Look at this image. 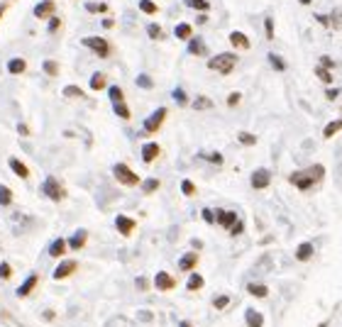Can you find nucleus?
<instances>
[{"mask_svg":"<svg viewBox=\"0 0 342 327\" xmlns=\"http://www.w3.org/2000/svg\"><path fill=\"white\" fill-rule=\"evenodd\" d=\"M196 266H198V252H188V254H184L179 259V268L181 271H193Z\"/></svg>","mask_w":342,"mask_h":327,"instance_id":"dca6fc26","label":"nucleus"},{"mask_svg":"<svg viewBox=\"0 0 342 327\" xmlns=\"http://www.w3.org/2000/svg\"><path fill=\"white\" fill-rule=\"evenodd\" d=\"M264 32H267V39L272 42V39H274V20H272V17H267V20H264Z\"/></svg>","mask_w":342,"mask_h":327,"instance_id":"09e8293b","label":"nucleus"},{"mask_svg":"<svg viewBox=\"0 0 342 327\" xmlns=\"http://www.w3.org/2000/svg\"><path fill=\"white\" fill-rule=\"evenodd\" d=\"M235 66H237V54H235V52H222V54L208 59V68H210V71H218V73H222V76L232 73Z\"/></svg>","mask_w":342,"mask_h":327,"instance_id":"f03ea898","label":"nucleus"},{"mask_svg":"<svg viewBox=\"0 0 342 327\" xmlns=\"http://www.w3.org/2000/svg\"><path fill=\"white\" fill-rule=\"evenodd\" d=\"M174 34H176V39H191L193 37V27L186 25V22H181V25H176Z\"/></svg>","mask_w":342,"mask_h":327,"instance_id":"b1692460","label":"nucleus"},{"mask_svg":"<svg viewBox=\"0 0 342 327\" xmlns=\"http://www.w3.org/2000/svg\"><path fill=\"white\" fill-rule=\"evenodd\" d=\"M340 130H342V118H340V120H333V122H330V125L325 127L323 137H325V139H330V137H335V134H338Z\"/></svg>","mask_w":342,"mask_h":327,"instance_id":"c756f323","label":"nucleus"},{"mask_svg":"<svg viewBox=\"0 0 342 327\" xmlns=\"http://www.w3.org/2000/svg\"><path fill=\"white\" fill-rule=\"evenodd\" d=\"M247 291H249V296H254V298H267V296H269V288H267L264 283H249Z\"/></svg>","mask_w":342,"mask_h":327,"instance_id":"393cba45","label":"nucleus"},{"mask_svg":"<svg viewBox=\"0 0 342 327\" xmlns=\"http://www.w3.org/2000/svg\"><path fill=\"white\" fill-rule=\"evenodd\" d=\"M205 159H208V161H213V164H218V166L222 164V156H220V154H205Z\"/></svg>","mask_w":342,"mask_h":327,"instance_id":"6e6d98bb","label":"nucleus"},{"mask_svg":"<svg viewBox=\"0 0 342 327\" xmlns=\"http://www.w3.org/2000/svg\"><path fill=\"white\" fill-rule=\"evenodd\" d=\"M86 49H91L95 57H100V59H108L110 57V52H113V47H110V42L105 39V37H83V42H81Z\"/></svg>","mask_w":342,"mask_h":327,"instance_id":"7ed1b4c3","label":"nucleus"},{"mask_svg":"<svg viewBox=\"0 0 342 327\" xmlns=\"http://www.w3.org/2000/svg\"><path fill=\"white\" fill-rule=\"evenodd\" d=\"M315 20H318V22H320L323 27H328V25H330V20H328V15H315Z\"/></svg>","mask_w":342,"mask_h":327,"instance_id":"bf43d9fd","label":"nucleus"},{"mask_svg":"<svg viewBox=\"0 0 342 327\" xmlns=\"http://www.w3.org/2000/svg\"><path fill=\"white\" fill-rule=\"evenodd\" d=\"M313 252H315V247H313L311 242H303V244H298V249H296V259H298V262H308V259L313 257Z\"/></svg>","mask_w":342,"mask_h":327,"instance_id":"6ab92c4d","label":"nucleus"},{"mask_svg":"<svg viewBox=\"0 0 342 327\" xmlns=\"http://www.w3.org/2000/svg\"><path fill=\"white\" fill-rule=\"evenodd\" d=\"M37 281H39V278H37V273H30V276H27V281H25V283H22V286L17 288V296H20V298H25V296H30V293L34 291V286H37Z\"/></svg>","mask_w":342,"mask_h":327,"instance_id":"a211bd4d","label":"nucleus"},{"mask_svg":"<svg viewBox=\"0 0 342 327\" xmlns=\"http://www.w3.org/2000/svg\"><path fill=\"white\" fill-rule=\"evenodd\" d=\"M108 95H110L113 103H125V93H123L120 86H110V88H108Z\"/></svg>","mask_w":342,"mask_h":327,"instance_id":"cd10ccee","label":"nucleus"},{"mask_svg":"<svg viewBox=\"0 0 342 327\" xmlns=\"http://www.w3.org/2000/svg\"><path fill=\"white\" fill-rule=\"evenodd\" d=\"M64 95H66V98H81L83 90H81L78 86H66V88H64Z\"/></svg>","mask_w":342,"mask_h":327,"instance_id":"a18cd8bd","label":"nucleus"},{"mask_svg":"<svg viewBox=\"0 0 342 327\" xmlns=\"http://www.w3.org/2000/svg\"><path fill=\"white\" fill-rule=\"evenodd\" d=\"M113 25H115V22H113V20H103V27H105V30H110V27H113Z\"/></svg>","mask_w":342,"mask_h":327,"instance_id":"680f3d73","label":"nucleus"},{"mask_svg":"<svg viewBox=\"0 0 342 327\" xmlns=\"http://www.w3.org/2000/svg\"><path fill=\"white\" fill-rule=\"evenodd\" d=\"M227 303H230V298H227V296H215V298H213V305H215L218 310H222Z\"/></svg>","mask_w":342,"mask_h":327,"instance_id":"de8ad7c7","label":"nucleus"},{"mask_svg":"<svg viewBox=\"0 0 342 327\" xmlns=\"http://www.w3.org/2000/svg\"><path fill=\"white\" fill-rule=\"evenodd\" d=\"M179 327H193V325H191V323H181Z\"/></svg>","mask_w":342,"mask_h":327,"instance_id":"0e129e2a","label":"nucleus"},{"mask_svg":"<svg viewBox=\"0 0 342 327\" xmlns=\"http://www.w3.org/2000/svg\"><path fill=\"white\" fill-rule=\"evenodd\" d=\"M245 320H247V327H262V323H264V318L257 310H247L245 313Z\"/></svg>","mask_w":342,"mask_h":327,"instance_id":"a878e982","label":"nucleus"},{"mask_svg":"<svg viewBox=\"0 0 342 327\" xmlns=\"http://www.w3.org/2000/svg\"><path fill=\"white\" fill-rule=\"evenodd\" d=\"M135 283H137V288H139V291H147V288H149V281H147L144 276H139Z\"/></svg>","mask_w":342,"mask_h":327,"instance_id":"864d4df0","label":"nucleus"},{"mask_svg":"<svg viewBox=\"0 0 342 327\" xmlns=\"http://www.w3.org/2000/svg\"><path fill=\"white\" fill-rule=\"evenodd\" d=\"M191 105H193L196 110H210V108H213V100H210V98H205V95H198Z\"/></svg>","mask_w":342,"mask_h":327,"instance_id":"473e14b6","label":"nucleus"},{"mask_svg":"<svg viewBox=\"0 0 342 327\" xmlns=\"http://www.w3.org/2000/svg\"><path fill=\"white\" fill-rule=\"evenodd\" d=\"M42 193L49 198V200H54V203H62L64 196H66V191L62 188V183H59L54 176H47V178H44V183H42Z\"/></svg>","mask_w":342,"mask_h":327,"instance_id":"20e7f679","label":"nucleus"},{"mask_svg":"<svg viewBox=\"0 0 342 327\" xmlns=\"http://www.w3.org/2000/svg\"><path fill=\"white\" fill-rule=\"evenodd\" d=\"M320 66H325V68H335V61H333L330 57H323V59H320Z\"/></svg>","mask_w":342,"mask_h":327,"instance_id":"4d7b16f0","label":"nucleus"},{"mask_svg":"<svg viewBox=\"0 0 342 327\" xmlns=\"http://www.w3.org/2000/svg\"><path fill=\"white\" fill-rule=\"evenodd\" d=\"M318 327H328V323H320V325H318Z\"/></svg>","mask_w":342,"mask_h":327,"instance_id":"69168bd1","label":"nucleus"},{"mask_svg":"<svg viewBox=\"0 0 342 327\" xmlns=\"http://www.w3.org/2000/svg\"><path fill=\"white\" fill-rule=\"evenodd\" d=\"M181 191H184V196H196V186H193V181H181Z\"/></svg>","mask_w":342,"mask_h":327,"instance_id":"c03bdc74","label":"nucleus"},{"mask_svg":"<svg viewBox=\"0 0 342 327\" xmlns=\"http://www.w3.org/2000/svg\"><path fill=\"white\" fill-rule=\"evenodd\" d=\"M267 57H269V64H272L276 71H286V61H283V59H281L276 52H269Z\"/></svg>","mask_w":342,"mask_h":327,"instance_id":"72a5a7b5","label":"nucleus"},{"mask_svg":"<svg viewBox=\"0 0 342 327\" xmlns=\"http://www.w3.org/2000/svg\"><path fill=\"white\" fill-rule=\"evenodd\" d=\"M10 169H12V174L20 176V178H27V176H30V169H27L20 159H10Z\"/></svg>","mask_w":342,"mask_h":327,"instance_id":"5701e85b","label":"nucleus"},{"mask_svg":"<svg viewBox=\"0 0 342 327\" xmlns=\"http://www.w3.org/2000/svg\"><path fill=\"white\" fill-rule=\"evenodd\" d=\"M10 276H12L10 264H0V278H10Z\"/></svg>","mask_w":342,"mask_h":327,"instance_id":"3c124183","label":"nucleus"},{"mask_svg":"<svg viewBox=\"0 0 342 327\" xmlns=\"http://www.w3.org/2000/svg\"><path fill=\"white\" fill-rule=\"evenodd\" d=\"M68 249V242L64 237H59V239H54L52 242V247H49V257H54V259H59V257H64Z\"/></svg>","mask_w":342,"mask_h":327,"instance_id":"f3484780","label":"nucleus"},{"mask_svg":"<svg viewBox=\"0 0 342 327\" xmlns=\"http://www.w3.org/2000/svg\"><path fill=\"white\" fill-rule=\"evenodd\" d=\"M338 95H340V90H338V88H328V90H325V98H328V100H335Z\"/></svg>","mask_w":342,"mask_h":327,"instance_id":"5fc2aeb1","label":"nucleus"},{"mask_svg":"<svg viewBox=\"0 0 342 327\" xmlns=\"http://www.w3.org/2000/svg\"><path fill=\"white\" fill-rule=\"evenodd\" d=\"M86 242H88V232H86V230H76L73 237L68 239V249H76V252H78V249L86 247Z\"/></svg>","mask_w":342,"mask_h":327,"instance_id":"2eb2a0df","label":"nucleus"},{"mask_svg":"<svg viewBox=\"0 0 342 327\" xmlns=\"http://www.w3.org/2000/svg\"><path fill=\"white\" fill-rule=\"evenodd\" d=\"M159 154H161V147H159L156 142H147V144L142 147V161H144V164H152Z\"/></svg>","mask_w":342,"mask_h":327,"instance_id":"9b49d317","label":"nucleus"},{"mask_svg":"<svg viewBox=\"0 0 342 327\" xmlns=\"http://www.w3.org/2000/svg\"><path fill=\"white\" fill-rule=\"evenodd\" d=\"M113 110H115V115L123 118V120H130V118H132V113H130V108H127L125 103H113Z\"/></svg>","mask_w":342,"mask_h":327,"instance_id":"c85d7f7f","label":"nucleus"},{"mask_svg":"<svg viewBox=\"0 0 342 327\" xmlns=\"http://www.w3.org/2000/svg\"><path fill=\"white\" fill-rule=\"evenodd\" d=\"M27 71V61L25 59H10L7 61V73H12V76H20V73H25Z\"/></svg>","mask_w":342,"mask_h":327,"instance_id":"412c9836","label":"nucleus"},{"mask_svg":"<svg viewBox=\"0 0 342 327\" xmlns=\"http://www.w3.org/2000/svg\"><path fill=\"white\" fill-rule=\"evenodd\" d=\"M44 71H47V76H59V64L57 61H44Z\"/></svg>","mask_w":342,"mask_h":327,"instance_id":"49530a36","label":"nucleus"},{"mask_svg":"<svg viewBox=\"0 0 342 327\" xmlns=\"http://www.w3.org/2000/svg\"><path fill=\"white\" fill-rule=\"evenodd\" d=\"M171 98L179 103V105H186L188 103V98H186V93H184V88H174V93H171Z\"/></svg>","mask_w":342,"mask_h":327,"instance_id":"79ce46f5","label":"nucleus"},{"mask_svg":"<svg viewBox=\"0 0 342 327\" xmlns=\"http://www.w3.org/2000/svg\"><path fill=\"white\" fill-rule=\"evenodd\" d=\"M154 286H156L159 291H171V288L176 286V281H174V276H171V273L159 271V273L154 276Z\"/></svg>","mask_w":342,"mask_h":327,"instance_id":"ddd939ff","label":"nucleus"},{"mask_svg":"<svg viewBox=\"0 0 342 327\" xmlns=\"http://www.w3.org/2000/svg\"><path fill=\"white\" fill-rule=\"evenodd\" d=\"M240 100H242V95H240V93H230V98H227V105H230V108H235Z\"/></svg>","mask_w":342,"mask_h":327,"instance_id":"603ef678","label":"nucleus"},{"mask_svg":"<svg viewBox=\"0 0 342 327\" xmlns=\"http://www.w3.org/2000/svg\"><path fill=\"white\" fill-rule=\"evenodd\" d=\"M17 132H20V134H30V130H27V125H17Z\"/></svg>","mask_w":342,"mask_h":327,"instance_id":"052dcab7","label":"nucleus"},{"mask_svg":"<svg viewBox=\"0 0 342 327\" xmlns=\"http://www.w3.org/2000/svg\"><path fill=\"white\" fill-rule=\"evenodd\" d=\"M230 44H232L235 49H240V52H247V49L252 47V42L247 39V34H245V32H237V30L230 32Z\"/></svg>","mask_w":342,"mask_h":327,"instance_id":"9d476101","label":"nucleus"},{"mask_svg":"<svg viewBox=\"0 0 342 327\" xmlns=\"http://www.w3.org/2000/svg\"><path fill=\"white\" fill-rule=\"evenodd\" d=\"M113 176H115L123 186H137V183H139V176H137L127 164H115V166H113Z\"/></svg>","mask_w":342,"mask_h":327,"instance_id":"39448f33","label":"nucleus"},{"mask_svg":"<svg viewBox=\"0 0 342 327\" xmlns=\"http://www.w3.org/2000/svg\"><path fill=\"white\" fill-rule=\"evenodd\" d=\"M186 288H188V291H201V288H203V276H201V273H191Z\"/></svg>","mask_w":342,"mask_h":327,"instance_id":"2f4dec72","label":"nucleus"},{"mask_svg":"<svg viewBox=\"0 0 342 327\" xmlns=\"http://www.w3.org/2000/svg\"><path fill=\"white\" fill-rule=\"evenodd\" d=\"M10 203H12V191L0 183V205H10Z\"/></svg>","mask_w":342,"mask_h":327,"instance_id":"4c0bfd02","label":"nucleus"},{"mask_svg":"<svg viewBox=\"0 0 342 327\" xmlns=\"http://www.w3.org/2000/svg\"><path fill=\"white\" fill-rule=\"evenodd\" d=\"M47 30H49V34H57V32L62 30V17H57V15H54V17L49 20V25H47Z\"/></svg>","mask_w":342,"mask_h":327,"instance_id":"a19ab883","label":"nucleus"},{"mask_svg":"<svg viewBox=\"0 0 342 327\" xmlns=\"http://www.w3.org/2000/svg\"><path fill=\"white\" fill-rule=\"evenodd\" d=\"M139 10L147 12V15H156V12H159V7H156L152 0H139Z\"/></svg>","mask_w":342,"mask_h":327,"instance_id":"c9c22d12","label":"nucleus"},{"mask_svg":"<svg viewBox=\"0 0 342 327\" xmlns=\"http://www.w3.org/2000/svg\"><path fill=\"white\" fill-rule=\"evenodd\" d=\"M147 34H149V39H164V30H161L156 22H152V25L147 27Z\"/></svg>","mask_w":342,"mask_h":327,"instance_id":"f704fd0d","label":"nucleus"},{"mask_svg":"<svg viewBox=\"0 0 342 327\" xmlns=\"http://www.w3.org/2000/svg\"><path fill=\"white\" fill-rule=\"evenodd\" d=\"M105 86H108V76H105V73L98 71V73L91 76V90H103Z\"/></svg>","mask_w":342,"mask_h":327,"instance_id":"4be33fe9","label":"nucleus"},{"mask_svg":"<svg viewBox=\"0 0 342 327\" xmlns=\"http://www.w3.org/2000/svg\"><path fill=\"white\" fill-rule=\"evenodd\" d=\"M159 186H161V183H159V178H147V181L142 183V191H144V193H154Z\"/></svg>","mask_w":342,"mask_h":327,"instance_id":"e433bc0d","label":"nucleus"},{"mask_svg":"<svg viewBox=\"0 0 342 327\" xmlns=\"http://www.w3.org/2000/svg\"><path fill=\"white\" fill-rule=\"evenodd\" d=\"M323 174H325V169H323L320 164H315V166H311L308 171H296V174H291L288 181H291L296 188H301V191H311V188L323 178Z\"/></svg>","mask_w":342,"mask_h":327,"instance_id":"f257e3e1","label":"nucleus"},{"mask_svg":"<svg viewBox=\"0 0 342 327\" xmlns=\"http://www.w3.org/2000/svg\"><path fill=\"white\" fill-rule=\"evenodd\" d=\"M188 7H193V10H201V12H205L210 5H208V0H184Z\"/></svg>","mask_w":342,"mask_h":327,"instance_id":"ea45409f","label":"nucleus"},{"mask_svg":"<svg viewBox=\"0 0 342 327\" xmlns=\"http://www.w3.org/2000/svg\"><path fill=\"white\" fill-rule=\"evenodd\" d=\"M242 230H245V225H242V220H237V222H235V225H232L227 232H230L232 237H237V235H242Z\"/></svg>","mask_w":342,"mask_h":327,"instance_id":"8fccbe9b","label":"nucleus"},{"mask_svg":"<svg viewBox=\"0 0 342 327\" xmlns=\"http://www.w3.org/2000/svg\"><path fill=\"white\" fill-rule=\"evenodd\" d=\"M86 10L91 15H103V12H108V5L105 2H86Z\"/></svg>","mask_w":342,"mask_h":327,"instance_id":"7c9ffc66","label":"nucleus"},{"mask_svg":"<svg viewBox=\"0 0 342 327\" xmlns=\"http://www.w3.org/2000/svg\"><path fill=\"white\" fill-rule=\"evenodd\" d=\"M164 120H166V108H159V110H154L147 120H144V132L147 134H154V132H159V127L164 125Z\"/></svg>","mask_w":342,"mask_h":327,"instance_id":"423d86ee","label":"nucleus"},{"mask_svg":"<svg viewBox=\"0 0 342 327\" xmlns=\"http://www.w3.org/2000/svg\"><path fill=\"white\" fill-rule=\"evenodd\" d=\"M54 15H57V2H54V0H42V2L34 5V17H39V20H52Z\"/></svg>","mask_w":342,"mask_h":327,"instance_id":"0eeeda50","label":"nucleus"},{"mask_svg":"<svg viewBox=\"0 0 342 327\" xmlns=\"http://www.w3.org/2000/svg\"><path fill=\"white\" fill-rule=\"evenodd\" d=\"M298 2H301V5H311L313 0H298Z\"/></svg>","mask_w":342,"mask_h":327,"instance_id":"e2e57ef3","label":"nucleus"},{"mask_svg":"<svg viewBox=\"0 0 342 327\" xmlns=\"http://www.w3.org/2000/svg\"><path fill=\"white\" fill-rule=\"evenodd\" d=\"M315 76L323 81V83H333V68H325V66H315Z\"/></svg>","mask_w":342,"mask_h":327,"instance_id":"bb28decb","label":"nucleus"},{"mask_svg":"<svg viewBox=\"0 0 342 327\" xmlns=\"http://www.w3.org/2000/svg\"><path fill=\"white\" fill-rule=\"evenodd\" d=\"M137 86H139V88H152V86H154V81H152V78H149V76H147V73H139V76H137V81H135Z\"/></svg>","mask_w":342,"mask_h":327,"instance_id":"37998d69","label":"nucleus"},{"mask_svg":"<svg viewBox=\"0 0 342 327\" xmlns=\"http://www.w3.org/2000/svg\"><path fill=\"white\" fill-rule=\"evenodd\" d=\"M115 227L120 230V235H125V237H130L132 232H135L137 222L132 220V217H127V215H118L115 217Z\"/></svg>","mask_w":342,"mask_h":327,"instance_id":"1a4fd4ad","label":"nucleus"},{"mask_svg":"<svg viewBox=\"0 0 342 327\" xmlns=\"http://www.w3.org/2000/svg\"><path fill=\"white\" fill-rule=\"evenodd\" d=\"M240 217H237V212H232V210H218V215H215V222L220 225V227H232L235 222H237Z\"/></svg>","mask_w":342,"mask_h":327,"instance_id":"f8f14e48","label":"nucleus"},{"mask_svg":"<svg viewBox=\"0 0 342 327\" xmlns=\"http://www.w3.org/2000/svg\"><path fill=\"white\" fill-rule=\"evenodd\" d=\"M78 268V264L73 262V259H68V262H62L57 268H54V278L57 281H62V278H66V276H71L73 271Z\"/></svg>","mask_w":342,"mask_h":327,"instance_id":"4468645a","label":"nucleus"},{"mask_svg":"<svg viewBox=\"0 0 342 327\" xmlns=\"http://www.w3.org/2000/svg\"><path fill=\"white\" fill-rule=\"evenodd\" d=\"M0 17H2V7H0Z\"/></svg>","mask_w":342,"mask_h":327,"instance_id":"338daca9","label":"nucleus"},{"mask_svg":"<svg viewBox=\"0 0 342 327\" xmlns=\"http://www.w3.org/2000/svg\"><path fill=\"white\" fill-rule=\"evenodd\" d=\"M203 220H205V222H215V215H213V210H208V208H205V210H203Z\"/></svg>","mask_w":342,"mask_h":327,"instance_id":"13d9d810","label":"nucleus"},{"mask_svg":"<svg viewBox=\"0 0 342 327\" xmlns=\"http://www.w3.org/2000/svg\"><path fill=\"white\" fill-rule=\"evenodd\" d=\"M237 139H240L245 147H252V144H257V137H254V134H249V132H240V134H237Z\"/></svg>","mask_w":342,"mask_h":327,"instance_id":"58836bf2","label":"nucleus"},{"mask_svg":"<svg viewBox=\"0 0 342 327\" xmlns=\"http://www.w3.org/2000/svg\"><path fill=\"white\" fill-rule=\"evenodd\" d=\"M188 54H201V57H205V54H208V49H205V42L201 39V37H191V39H188Z\"/></svg>","mask_w":342,"mask_h":327,"instance_id":"aec40b11","label":"nucleus"},{"mask_svg":"<svg viewBox=\"0 0 342 327\" xmlns=\"http://www.w3.org/2000/svg\"><path fill=\"white\" fill-rule=\"evenodd\" d=\"M249 183H252V188H257V191H262V188H269V183H272V174H269L267 169H257V171L252 174Z\"/></svg>","mask_w":342,"mask_h":327,"instance_id":"6e6552de","label":"nucleus"}]
</instances>
